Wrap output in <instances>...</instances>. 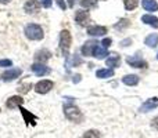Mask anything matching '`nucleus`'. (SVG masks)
Masks as SVG:
<instances>
[{
	"label": "nucleus",
	"instance_id": "a211bd4d",
	"mask_svg": "<svg viewBox=\"0 0 158 138\" xmlns=\"http://www.w3.org/2000/svg\"><path fill=\"white\" fill-rule=\"evenodd\" d=\"M122 81L126 84V86H136L139 83V76L136 75H126L122 77Z\"/></svg>",
	"mask_w": 158,
	"mask_h": 138
},
{
	"label": "nucleus",
	"instance_id": "aec40b11",
	"mask_svg": "<svg viewBox=\"0 0 158 138\" xmlns=\"http://www.w3.org/2000/svg\"><path fill=\"white\" fill-rule=\"evenodd\" d=\"M106 55H108L107 50L103 49V47H100V46L97 44V46H96V49L93 50V57L98 58V60H103V58H106Z\"/></svg>",
	"mask_w": 158,
	"mask_h": 138
},
{
	"label": "nucleus",
	"instance_id": "7c9ffc66",
	"mask_svg": "<svg viewBox=\"0 0 158 138\" xmlns=\"http://www.w3.org/2000/svg\"><path fill=\"white\" fill-rule=\"evenodd\" d=\"M40 2H42V6H43V7H46V8L52 7V0H40Z\"/></svg>",
	"mask_w": 158,
	"mask_h": 138
},
{
	"label": "nucleus",
	"instance_id": "423d86ee",
	"mask_svg": "<svg viewBox=\"0 0 158 138\" xmlns=\"http://www.w3.org/2000/svg\"><path fill=\"white\" fill-rule=\"evenodd\" d=\"M21 73H22V69H19V68L6 70V72L2 75V80H3V81H11V80H15L17 77H19V76H21Z\"/></svg>",
	"mask_w": 158,
	"mask_h": 138
},
{
	"label": "nucleus",
	"instance_id": "f3484780",
	"mask_svg": "<svg viewBox=\"0 0 158 138\" xmlns=\"http://www.w3.org/2000/svg\"><path fill=\"white\" fill-rule=\"evenodd\" d=\"M142 6L146 11H157L158 10V3L156 0H143Z\"/></svg>",
	"mask_w": 158,
	"mask_h": 138
},
{
	"label": "nucleus",
	"instance_id": "2f4dec72",
	"mask_svg": "<svg viewBox=\"0 0 158 138\" xmlns=\"http://www.w3.org/2000/svg\"><path fill=\"white\" fill-rule=\"evenodd\" d=\"M131 43H132L131 39H126V40H122V41H121V46H122V47H126V46H129Z\"/></svg>",
	"mask_w": 158,
	"mask_h": 138
},
{
	"label": "nucleus",
	"instance_id": "cd10ccee",
	"mask_svg": "<svg viewBox=\"0 0 158 138\" xmlns=\"http://www.w3.org/2000/svg\"><path fill=\"white\" fill-rule=\"evenodd\" d=\"M11 65H13L11 60H0V66H2V68H4V66H11Z\"/></svg>",
	"mask_w": 158,
	"mask_h": 138
},
{
	"label": "nucleus",
	"instance_id": "f704fd0d",
	"mask_svg": "<svg viewBox=\"0 0 158 138\" xmlns=\"http://www.w3.org/2000/svg\"><path fill=\"white\" fill-rule=\"evenodd\" d=\"M74 4H75V0H68V6H69V7H74Z\"/></svg>",
	"mask_w": 158,
	"mask_h": 138
},
{
	"label": "nucleus",
	"instance_id": "20e7f679",
	"mask_svg": "<svg viewBox=\"0 0 158 138\" xmlns=\"http://www.w3.org/2000/svg\"><path fill=\"white\" fill-rule=\"evenodd\" d=\"M53 86H54V84H53L52 80H42L35 84V90L39 94H46V93H49L50 90L53 89Z\"/></svg>",
	"mask_w": 158,
	"mask_h": 138
},
{
	"label": "nucleus",
	"instance_id": "4be33fe9",
	"mask_svg": "<svg viewBox=\"0 0 158 138\" xmlns=\"http://www.w3.org/2000/svg\"><path fill=\"white\" fill-rule=\"evenodd\" d=\"M144 43H146V46H148V47H156L158 44V33H153V35L147 36Z\"/></svg>",
	"mask_w": 158,
	"mask_h": 138
},
{
	"label": "nucleus",
	"instance_id": "6ab92c4d",
	"mask_svg": "<svg viewBox=\"0 0 158 138\" xmlns=\"http://www.w3.org/2000/svg\"><path fill=\"white\" fill-rule=\"evenodd\" d=\"M106 64H107V66H108V69H111V68H117V66H119V64H121V58H119V55H112V57H110L108 60L106 61Z\"/></svg>",
	"mask_w": 158,
	"mask_h": 138
},
{
	"label": "nucleus",
	"instance_id": "c9c22d12",
	"mask_svg": "<svg viewBox=\"0 0 158 138\" xmlns=\"http://www.w3.org/2000/svg\"><path fill=\"white\" fill-rule=\"evenodd\" d=\"M11 0H0V4H8Z\"/></svg>",
	"mask_w": 158,
	"mask_h": 138
},
{
	"label": "nucleus",
	"instance_id": "2eb2a0df",
	"mask_svg": "<svg viewBox=\"0 0 158 138\" xmlns=\"http://www.w3.org/2000/svg\"><path fill=\"white\" fill-rule=\"evenodd\" d=\"M50 57H52V54H50L49 50H39V51L35 54V61H38V64L39 62H46Z\"/></svg>",
	"mask_w": 158,
	"mask_h": 138
},
{
	"label": "nucleus",
	"instance_id": "393cba45",
	"mask_svg": "<svg viewBox=\"0 0 158 138\" xmlns=\"http://www.w3.org/2000/svg\"><path fill=\"white\" fill-rule=\"evenodd\" d=\"M129 25H131V22H129L126 18H123V19H121L118 24H115L114 28H115V29H119L121 30V29H123V28H128Z\"/></svg>",
	"mask_w": 158,
	"mask_h": 138
},
{
	"label": "nucleus",
	"instance_id": "9b49d317",
	"mask_svg": "<svg viewBox=\"0 0 158 138\" xmlns=\"http://www.w3.org/2000/svg\"><path fill=\"white\" fill-rule=\"evenodd\" d=\"M158 108V98H150L147 100L142 106H140V112H148V111H153V109Z\"/></svg>",
	"mask_w": 158,
	"mask_h": 138
},
{
	"label": "nucleus",
	"instance_id": "c85d7f7f",
	"mask_svg": "<svg viewBox=\"0 0 158 138\" xmlns=\"http://www.w3.org/2000/svg\"><path fill=\"white\" fill-rule=\"evenodd\" d=\"M29 87H31V84L28 83V84H24V86H21L18 90H19V93H28V91H29Z\"/></svg>",
	"mask_w": 158,
	"mask_h": 138
},
{
	"label": "nucleus",
	"instance_id": "dca6fc26",
	"mask_svg": "<svg viewBox=\"0 0 158 138\" xmlns=\"http://www.w3.org/2000/svg\"><path fill=\"white\" fill-rule=\"evenodd\" d=\"M142 22H144V24L150 25V26L153 28H158V18L154 15H150V14H146V15L142 17Z\"/></svg>",
	"mask_w": 158,
	"mask_h": 138
},
{
	"label": "nucleus",
	"instance_id": "f03ea898",
	"mask_svg": "<svg viewBox=\"0 0 158 138\" xmlns=\"http://www.w3.org/2000/svg\"><path fill=\"white\" fill-rule=\"evenodd\" d=\"M25 36H27L29 40H42L44 36L43 29L42 26L36 24H29L25 26Z\"/></svg>",
	"mask_w": 158,
	"mask_h": 138
},
{
	"label": "nucleus",
	"instance_id": "72a5a7b5",
	"mask_svg": "<svg viewBox=\"0 0 158 138\" xmlns=\"http://www.w3.org/2000/svg\"><path fill=\"white\" fill-rule=\"evenodd\" d=\"M153 126H154V127H156L157 128V130H158V116L156 117V119H154L153 120Z\"/></svg>",
	"mask_w": 158,
	"mask_h": 138
},
{
	"label": "nucleus",
	"instance_id": "bb28decb",
	"mask_svg": "<svg viewBox=\"0 0 158 138\" xmlns=\"http://www.w3.org/2000/svg\"><path fill=\"white\" fill-rule=\"evenodd\" d=\"M111 43H112V40L110 37H107V39H104V40L101 41V46H103V49H107V47L111 46Z\"/></svg>",
	"mask_w": 158,
	"mask_h": 138
},
{
	"label": "nucleus",
	"instance_id": "b1692460",
	"mask_svg": "<svg viewBox=\"0 0 158 138\" xmlns=\"http://www.w3.org/2000/svg\"><path fill=\"white\" fill-rule=\"evenodd\" d=\"M81 6L83 8H94L97 7V0H81Z\"/></svg>",
	"mask_w": 158,
	"mask_h": 138
},
{
	"label": "nucleus",
	"instance_id": "5701e85b",
	"mask_svg": "<svg viewBox=\"0 0 158 138\" xmlns=\"http://www.w3.org/2000/svg\"><path fill=\"white\" fill-rule=\"evenodd\" d=\"M137 4H139V0H123V6L128 11L135 10L137 7Z\"/></svg>",
	"mask_w": 158,
	"mask_h": 138
},
{
	"label": "nucleus",
	"instance_id": "4468645a",
	"mask_svg": "<svg viewBox=\"0 0 158 138\" xmlns=\"http://www.w3.org/2000/svg\"><path fill=\"white\" fill-rule=\"evenodd\" d=\"M31 69H32V72L38 76H44L50 72V69L47 68L46 65H43V64H38V62L33 64V65L31 66Z\"/></svg>",
	"mask_w": 158,
	"mask_h": 138
},
{
	"label": "nucleus",
	"instance_id": "c756f323",
	"mask_svg": "<svg viewBox=\"0 0 158 138\" xmlns=\"http://www.w3.org/2000/svg\"><path fill=\"white\" fill-rule=\"evenodd\" d=\"M56 3L58 4V7H60L61 10H65V8H67V4H65V2H64V0H56Z\"/></svg>",
	"mask_w": 158,
	"mask_h": 138
},
{
	"label": "nucleus",
	"instance_id": "7ed1b4c3",
	"mask_svg": "<svg viewBox=\"0 0 158 138\" xmlns=\"http://www.w3.org/2000/svg\"><path fill=\"white\" fill-rule=\"evenodd\" d=\"M71 43H72L71 33L67 29L61 30L60 32V47H61V50H63L64 55H68V50H69V47H71Z\"/></svg>",
	"mask_w": 158,
	"mask_h": 138
},
{
	"label": "nucleus",
	"instance_id": "1a4fd4ad",
	"mask_svg": "<svg viewBox=\"0 0 158 138\" xmlns=\"http://www.w3.org/2000/svg\"><path fill=\"white\" fill-rule=\"evenodd\" d=\"M22 104H24V98L19 97V95H13V97H10L7 100L6 106H7L8 109H14V108H17V106H21Z\"/></svg>",
	"mask_w": 158,
	"mask_h": 138
},
{
	"label": "nucleus",
	"instance_id": "f257e3e1",
	"mask_svg": "<svg viewBox=\"0 0 158 138\" xmlns=\"http://www.w3.org/2000/svg\"><path fill=\"white\" fill-rule=\"evenodd\" d=\"M64 115H65V117L68 120L75 122V123H81L82 119H83L82 112L79 111V108H77V106L72 105V104H67V105H64Z\"/></svg>",
	"mask_w": 158,
	"mask_h": 138
},
{
	"label": "nucleus",
	"instance_id": "ddd939ff",
	"mask_svg": "<svg viewBox=\"0 0 158 138\" xmlns=\"http://www.w3.org/2000/svg\"><path fill=\"white\" fill-rule=\"evenodd\" d=\"M19 111H21V115H22V117H24V120H25L27 124H32V126L36 124V116L35 115L31 113L29 111H27V109L22 108V106H19Z\"/></svg>",
	"mask_w": 158,
	"mask_h": 138
},
{
	"label": "nucleus",
	"instance_id": "473e14b6",
	"mask_svg": "<svg viewBox=\"0 0 158 138\" xmlns=\"http://www.w3.org/2000/svg\"><path fill=\"white\" fill-rule=\"evenodd\" d=\"M72 80H74V83H78V81L81 80V75H75V76H74V79H72Z\"/></svg>",
	"mask_w": 158,
	"mask_h": 138
},
{
	"label": "nucleus",
	"instance_id": "f8f14e48",
	"mask_svg": "<svg viewBox=\"0 0 158 138\" xmlns=\"http://www.w3.org/2000/svg\"><path fill=\"white\" fill-rule=\"evenodd\" d=\"M107 33L106 26H100V25H93V26L87 28V35L90 36H103Z\"/></svg>",
	"mask_w": 158,
	"mask_h": 138
},
{
	"label": "nucleus",
	"instance_id": "412c9836",
	"mask_svg": "<svg viewBox=\"0 0 158 138\" xmlns=\"http://www.w3.org/2000/svg\"><path fill=\"white\" fill-rule=\"evenodd\" d=\"M96 76L98 79H107V77H112L114 76V70L112 69H98L96 72Z\"/></svg>",
	"mask_w": 158,
	"mask_h": 138
},
{
	"label": "nucleus",
	"instance_id": "6e6552de",
	"mask_svg": "<svg viewBox=\"0 0 158 138\" xmlns=\"http://www.w3.org/2000/svg\"><path fill=\"white\" fill-rule=\"evenodd\" d=\"M24 10L27 11L28 14L38 13V11L40 10V3H39L38 0H28V2L24 4Z\"/></svg>",
	"mask_w": 158,
	"mask_h": 138
},
{
	"label": "nucleus",
	"instance_id": "39448f33",
	"mask_svg": "<svg viewBox=\"0 0 158 138\" xmlns=\"http://www.w3.org/2000/svg\"><path fill=\"white\" fill-rule=\"evenodd\" d=\"M126 62L133 68H147V62L139 55H132V57L126 58Z\"/></svg>",
	"mask_w": 158,
	"mask_h": 138
},
{
	"label": "nucleus",
	"instance_id": "a878e982",
	"mask_svg": "<svg viewBox=\"0 0 158 138\" xmlns=\"http://www.w3.org/2000/svg\"><path fill=\"white\" fill-rule=\"evenodd\" d=\"M82 138H100V131L97 130H89L83 134Z\"/></svg>",
	"mask_w": 158,
	"mask_h": 138
},
{
	"label": "nucleus",
	"instance_id": "0eeeda50",
	"mask_svg": "<svg viewBox=\"0 0 158 138\" xmlns=\"http://www.w3.org/2000/svg\"><path fill=\"white\" fill-rule=\"evenodd\" d=\"M97 41L96 40H89L86 41V43L82 46V54L85 55V57H92L93 55V50L96 49V46H97Z\"/></svg>",
	"mask_w": 158,
	"mask_h": 138
},
{
	"label": "nucleus",
	"instance_id": "e433bc0d",
	"mask_svg": "<svg viewBox=\"0 0 158 138\" xmlns=\"http://www.w3.org/2000/svg\"><path fill=\"white\" fill-rule=\"evenodd\" d=\"M157 60H158V54H157Z\"/></svg>",
	"mask_w": 158,
	"mask_h": 138
},
{
	"label": "nucleus",
	"instance_id": "9d476101",
	"mask_svg": "<svg viewBox=\"0 0 158 138\" xmlns=\"http://www.w3.org/2000/svg\"><path fill=\"white\" fill-rule=\"evenodd\" d=\"M90 19V15L87 11H77V14H75V21L78 22V25H81V26H85V25L89 22Z\"/></svg>",
	"mask_w": 158,
	"mask_h": 138
}]
</instances>
